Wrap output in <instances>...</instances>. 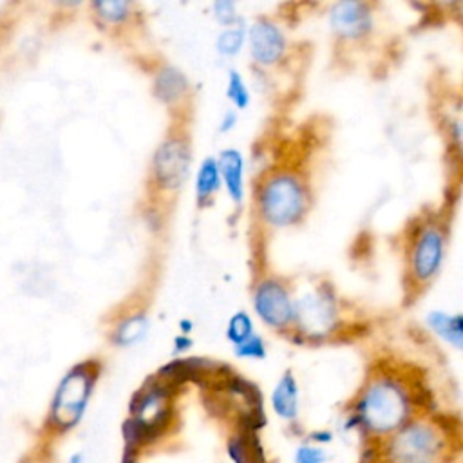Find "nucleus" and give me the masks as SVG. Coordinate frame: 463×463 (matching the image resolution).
Returning <instances> with one entry per match:
<instances>
[{"instance_id":"f257e3e1","label":"nucleus","mask_w":463,"mask_h":463,"mask_svg":"<svg viewBox=\"0 0 463 463\" xmlns=\"http://www.w3.org/2000/svg\"><path fill=\"white\" fill-rule=\"evenodd\" d=\"M409 418V398L405 391L389 380L371 383L356 403L354 420L367 432L392 436Z\"/></svg>"},{"instance_id":"f03ea898","label":"nucleus","mask_w":463,"mask_h":463,"mask_svg":"<svg viewBox=\"0 0 463 463\" xmlns=\"http://www.w3.org/2000/svg\"><path fill=\"white\" fill-rule=\"evenodd\" d=\"M98 378V367L92 362H83L72 367L58 383L49 414H47V430L54 436L67 434L72 430L87 409L89 398L92 394L94 383Z\"/></svg>"},{"instance_id":"7ed1b4c3","label":"nucleus","mask_w":463,"mask_h":463,"mask_svg":"<svg viewBox=\"0 0 463 463\" xmlns=\"http://www.w3.org/2000/svg\"><path fill=\"white\" fill-rule=\"evenodd\" d=\"M443 438L430 423H405L385 449L389 463H434L443 456Z\"/></svg>"},{"instance_id":"20e7f679","label":"nucleus","mask_w":463,"mask_h":463,"mask_svg":"<svg viewBox=\"0 0 463 463\" xmlns=\"http://www.w3.org/2000/svg\"><path fill=\"white\" fill-rule=\"evenodd\" d=\"M262 215L273 224L295 222L306 208V195L300 183L291 175H275L260 190Z\"/></svg>"},{"instance_id":"39448f33","label":"nucleus","mask_w":463,"mask_h":463,"mask_svg":"<svg viewBox=\"0 0 463 463\" xmlns=\"http://www.w3.org/2000/svg\"><path fill=\"white\" fill-rule=\"evenodd\" d=\"M188 150L181 141H165L154 157V174L163 186L175 188L183 183L188 172Z\"/></svg>"},{"instance_id":"423d86ee","label":"nucleus","mask_w":463,"mask_h":463,"mask_svg":"<svg viewBox=\"0 0 463 463\" xmlns=\"http://www.w3.org/2000/svg\"><path fill=\"white\" fill-rule=\"evenodd\" d=\"M255 309L264 322L277 327L293 318V306L288 291L273 280H266L259 286L255 293Z\"/></svg>"},{"instance_id":"0eeeda50","label":"nucleus","mask_w":463,"mask_h":463,"mask_svg":"<svg viewBox=\"0 0 463 463\" xmlns=\"http://www.w3.org/2000/svg\"><path fill=\"white\" fill-rule=\"evenodd\" d=\"M443 257V239L441 233L436 228H427L414 248L412 253V269L418 279H429L432 277Z\"/></svg>"},{"instance_id":"6e6552de","label":"nucleus","mask_w":463,"mask_h":463,"mask_svg":"<svg viewBox=\"0 0 463 463\" xmlns=\"http://www.w3.org/2000/svg\"><path fill=\"white\" fill-rule=\"evenodd\" d=\"M251 42V54L257 61L271 63L275 61L284 51V38L277 25L268 20L255 22L250 33Z\"/></svg>"},{"instance_id":"1a4fd4ad","label":"nucleus","mask_w":463,"mask_h":463,"mask_svg":"<svg viewBox=\"0 0 463 463\" xmlns=\"http://www.w3.org/2000/svg\"><path fill=\"white\" fill-rule=\"evenodd\" d=\"M331 24L345 36H358L367 31L371 18L365 5L358 2H342L333 9Z\"/></svg>"},{"instance_id":"9d476101","label":"nucleus","mask_w":463,"mask_h":463,"mask_svg":"<svg viewBox=\"0 0 463 463\" xmlns=\"http://www.w3.org/2000/svg\"><path fill=\"white\" fill-rule=\"evenodd\" d=\"M271 405L282 420H295L298 414V387L291 373H286L271 394Z\"/></svg>"},{"instance_id":"9b49d317","label":"nucleus","mask_w":463,"mask_h":463,"mask_svg":"<svg viewBox=\"0 0 463 463\" xmlns=\"http://www.w3.org/2000/svg\"><path fill=\"white\" fill-rule=\"evenodd\" d=\"M300 318L309 333H326L333 326V307L326 298L309 297L302 302Z\"/></svg>"},{"instance_id":"f8f14e48","label":"nucleus","mask_w":463,"mask_h":463,"mask_svg":"<svg viewBox=\"0 0 463 463\" xmlns=\"http://www.w3.org/2000/svg\"><path fill=\"white\" fill-rule=\"evenodd\" d=\"M219 174L222 175L228 194L241 201L242 197V157L237 150H224L219 161Z\"/></svg>"},{"instance_id":"ddd939ff","label":"nucleus","mask_w":463,"mask_h":463,"mask_svg":"<svg viewBox=\"0 0 463 463\" xmlns=\"http://www.w3.org/2000/svg\"><path fill=\"white\" fill-rule=\"evenodd\" d=\"M219 165L213 157H208L203 161V165L199 166L197 172V181H195V188H197V197L199 201H206L217 188H219Z\"/></svg>"},{"instance_id":"4468645a","label":"nucleus","mask_w":463,"mask_h":463,"mask_svg":"<svg viewBox=\"0 0 463 463\" xmlns=\"http://www.w3.org/2000/svg\"><path fill=\"white\" fill-rule=\"evenodd\" d=\"M156 87H157V96L159 98H163L165 101H172V99L181 96V92L186 87V81H184V78L179 71L165 69L163 72H159Z\"/></svg>"},{"instance_id":"2eb2a0df","label":"nucleus","mask_w":463,"mask_h":463,"mask_svg":"<svg viewBox=\"0 0 463 463\" xmlns=\"http://www.w3.org/2000/svg\"><path fill=\"white\" fill-rule=\"evenodd\" d=\"M429 322H430L432 329H436L441 336H445L449 342H452L454 345L459 347V344H461V318H459V315L449 317V315H443V313H432L429 317Z\"/></svg>"},{"instance_id":"dca6fc26","label":"nucleus","mask_w":463,"mask_h":463,"mask_svg":"<svg viewBox=\"0 0 463 463\" xmlns=\"http://www.w3.org/2000/svg\"><path fill=\"white\" fill-rule=\"evenodd\" d=\"M145 329H146V318L145 317L127 318L116 329V342L121 344V345L132 344V342H136L137 338L143 336Z\"/></svg>"},{"instance_id":"f3484780","label":"nucleus","mask_w":463,"mask_h":463,"mask_svg":"<svg viewBox=\"0 0 463 463\" xmlns=\"http://www.w3.org/2000/svg\"><path fill=\"white\" fill-rule=\"evenodd\" d=\"M251 335V320L246 313H235L228 324V338L237 345Z\"/></svg>"},{"instance_id":"a211bd4d","label":"nucleus","mask_w":463,"mask_h":463,"mask_svg":"<svg viewBox=\"0 0 463 463\" xmlns=\"http://www.w3.org/2000/svg\"><path fill=\"white\" fill-rule=\"evenodd\" d=\"M242 38H244V31L242 29H228V31H224L219 36L217 47L224 54H233V52L239 51V47L242 43Z\"/></svg>"},{"instance_id":"6ab92c4d","label":"nucleus","mask_w":463,"mask_h":463,"mask_svg":"<svg viewBox=\"0 0 463 463\" xmlns=\"http://www.w3.org/2000/svg\"><path fill=\"white\" fill-rule=\"evenodd\" d=\"M326 461H327L326 450L317 445L304 443L295 452V463H326Z\"/></svg>"},{"instance_id":"aec40b11","label":"nucleus","mask_w":463,"mask_h":463,"mask_svg":"<svg viewBox=\"0 0 463 463\" xmlns=\"http://www.w3.org/2000/svg\"><path fill=\"white\" fill-rule=\"evenodd\" d=\"M228 98L235 101L239 107L248 105V90L241 80V76L235 71H230V80H228Z\"/></svg>"},{"instance_id":"412c9836","label":"nucleus","mask_w":463,"mask_h":463,"mask_svg":"<svg viewBox=\"0 0 463 463\" xmlns=\"http://www.w3.org/2000/svg\"><path fill=\"white\" fill-rule=\"evenodd\" d=\"M96 9L99 11V14L107 20H121L125 18L127 14V9H128V4L127 2H98L96 4Z\"/></svg>"},{"instance_id":"4be33fe9","label":"nucleus","mask_w":463,"mask_h":463,"mask_svg":"<svg viewBox=\"0 0 463 463\" xmlns=\"http://www.w3.org/2000/svg\"><path fill=\"white\" fill-rule=\"evenodd\" d=\"M237 354L246 358H262L264 356V344L259 336L250 335L244 342L237 345Z\"/></svg>"},{"instance_id":"5701e85b","label":"nucleus","mask_w":463,"mask_h":463,"mask_svg":"<svg viewBox=\"0 0 463 463\" xmlns=\"http://www.w3.org/2000/svg\"><path fill=\"white\" fill-rule=\"evenodd\" d=\"M233 4L232 2H217L215 4V13L219 16V20L222 22H230L233 18Z\"/></svg>"},{"instance_id":"b1692460","label":"nucleus","mask_w":463,"mask_h":463,"mask_svg":"<svg viewBox=\"0 0 463 463\" xmlns=\"http://www.w3.org/2000/svg\"><path fill=\"white\" fill-rule=\"evenodd\" d=\"M313 439L318 441V443H327L331 439V434L329 432H315Z\"/></svg>"},{"instance_id":"393cba45","label":"nucleus","mask_w":463,"mask_h":463,"mask_svg":"<svg viewBox=\"0 0 463 463\" xmlns=\"http://www.w3.org/2000/svg\"><path fill=\"white\" fill-rule=\"evenodd\" d=\"M67 463H87V461H85V456L81 452H74V454L69 456Z\"/></svg>"},{"instance_id":"a878e982","label":"nucleus","mask_w":463,"mask_h":463,"mask_svg":"<svg viewBox=\"0 0 463 463\" xmlns=\"http://www.w3.org/2000/svg\"><path fill=\"white\" fill-rule=\"evenodd\" d=\"M36 463H42V461H36Z\"/></svg>"}]
</instances>
